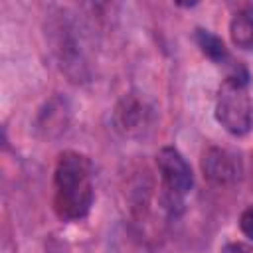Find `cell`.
Returning a JSON list of instances; mask_svg holds the SVG:
<instances>
[{"mask_svg":"<svg viewBox=\"0 0 253 253\" xmlns=\"http://www.w3.org/2000/svg\"><path fill=\"white\" fill-rule=\"evenodd\" d=\"M215 119L231 134L243 136L251 128L253 111L247 95V71L237 67L217 91Z\"/></svg>","mask_w":253,"mask_h":253,"instance_id":"obj_2","label":"cell"},{"mask_svg":"<svg viewBox=\"0 0 253 253\" xmlns=\"http://www.w3.org/2000/svg\"><path fill=\"white\" fill-rule=\"evenodd\" d=\"M219 253H253V245L243 241H231V243H225L219 249Z\"/></svg>","mask_w":253,"mask_h":253,"instance_id":"obj_9","label":"cell"},{"mask_svg":"<svg viewBox=\"0 0 253 253\" xmlns=\"http://www.w3.org/2000/svg\"><path fill=\"white\" fill-rule=\"evenodd\" d=\"M239 227H241V231H243L249 239H253V206L247 208V210L241 213V217H239Z\"/></svg>","mask_w":253,"mask_h":253,"instance_id":"obj_8","label":"cell"},{"mask_svg":"<svg viewBox=\"0 0 253 253\" xmlns=\"http://www.w3.org/2000/svg\"><path fill=\"white\" fill-rule=\"evenodd\" d=\"M53 188V208L61 219L75 221L85 217L93 204L91 164L87 156L75 150L61 152L55 164Z\"/></svg>","mask_w":253,"mask_h":253,"instance_id":"obj_1","label":"cell"},{"mask_svg":"<svg viewBox=\"0 0 253 253\" xmlns=\"http://www.w3.org/2000/svg\"><path fill=\"white\" fill-rule=\"evenodd\" d=\"M196 43L200 45L202 53L206 57H210L215 63H221L227 59V47L221 42V38H217L215 34L208 32V30H196Z\"/></svg>","mask_w":253,"mask_h":253,"instance_id":"obj_7","label":"cell"},{"mask_svg":"<svg viewBox=\"0 0 253 253\" xmlns=\"http://www.w3.org/2000/svg\"><path fill=\"white\" fill-rule=\"evenodd\" d=\"M156 166L162 176L164 194L170 206H180L194 186V174L186 158L172 146H164L156 154Z\"/></svg>","mask_w":253,"mask_h":253,"instance_id":"obj_3","label":"cell"},{"mask_svg":"<svg viewBox=\"0 0 253 253\" xmlns=\"http://www.w3.org/2000/svg\"><path fill=\"white\" fill-rule=\"evenodd\" d=\"M115 123H117V128L125 134H132V132L140 130L142 125L146 123L144 105L130 95L125 97L115 109Z\"/></svg>","mask_w":253,"mask_h":253,"instance_id":"obj_5","label":"cell"},{"mask_svg":"<svg viewBox=\"0 0 253 253\" xmlns=\"http://www.w3.org/2000/svg\"><path fill=\"white\" fill-rule=\"evenodd\" d=\"M229 36L237 47L251 49L253 47V16H249L245 12L235 14L229 24Z\"/></svg>","mask_w":253,"mask_h":253,"instance_id":"obj_6","label":"cell"},{"mask_svg":"<svg viewBox=\"0 0 253 253\" xmlns=\"http://www.w3.org/2000/svg\"><path fill=\"white\" fill-rule=\"evenodd\" d=\"M202 172L215 186H227L239 178V162L225 148H208L202 156Z\"/></svg>","mask_w":253,"mask_h":253,"instance_id":"obj_4","label":"cell"}]
</instances>
